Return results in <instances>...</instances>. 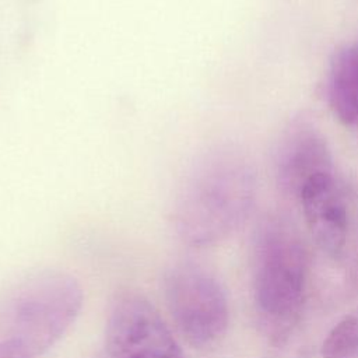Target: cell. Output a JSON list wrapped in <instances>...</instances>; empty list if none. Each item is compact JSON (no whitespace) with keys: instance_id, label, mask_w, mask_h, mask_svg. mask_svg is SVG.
I'll use <instances>...</instances> for the list:
<instances>
[{"instance_id":"cell-1","label":"cell","mask_w":358,"mask_h":358,"mask_svg":"<svg viewBox=\"0 0 358 358\" xmlns=\"http://www.w3.org/2000/svg\"><path fill=\"white\" fill-rule=\"evenodd\" d=\"M83 288L60 270H42L11 287L0 299V343L29 358L52 348L74 323L83 306Z\"/></svg>"},{"instance_id":"cell-2","label":"cell","mask_w":358,"mask_h":358,"mask_svg":"<svg viewBox=\"0 0 358 358\" xmlns=\"http://www.w3.org/2000/svg\"><path fill=\"white\" fill-rule=\"evenodd\" d=\"M255 199V176L238 154L208 159L186 186L175 208L180 239L207 246L225 239L246 218Z\"/></svg>"},{"instance_id":"cell-3","label":"cell","mask_w":358,"mask_h":358,"mask_svg":"<svg viewBox=\"0 0 358 358\" xmlns=\"http://www.w3.org/2000/svg\"><path fill=\"white\" fill-rule=\"evenodd\" d=\"M308 281V253L299 236L282 222H267L256 242L253 292L270 333L281 337L296 322Z\"/></svg>"},{"instance_id":"cell-4","label":"cell","mask_w":358,"mask_h":358,"mask_svg":"<svg viewBox=\"0 0 358 358\" xmlns=\"http://www.w3.org/2000/svg\"><path fill=\"white\" fill-rule=\"evenodd\" d=\"M164 298L182 337L194 348L220 343L229 324V305L224 287L204 267L180 262L164 277Z\"/></svg>"},{"instance_id":"cell-5","label":"cell","mask_w":358,"mask_h":358,"mask_svg":"<svg viewBox=\"0 0 358 358\" xmlns=\"http://www.w3.org/2000/svg\"><path fill=\"white\" fill-rule=\"evenodd\" d=\"M106 347L112 358H183L157 308L140 292H119L110 303Z\"/></svg>"},{"instance_id":"cell-6","label":"cell","mask_w":358,"mask_h":358,"mask_svg":"<svg viewBox=\"0 0 358 358\" xmlns=\"http://www.w3.org/2000/svg\"><path fill=\"white\" fill-rule=\"evenodd\" d=\"M333 171L312 176L298 192L306 227L319 248L338 257L348 234V210Z\"/></svg>"},{"instance_id":"cell-7","label":"cell","mask_w":358,"mask_h":358,"mask_svg":"<svg viewBox=\"0 0 358 358\" xmlns=\"http://www.w3.org/2000/svg\"><path fill=\"white\" fill-rule=\"evenodd\" d=\"M333 171L322 134L309 123H296L284 136L277 154L280 185L295 196L312 176Z\"/></svg>"},{"instance_id":"cell-8","label":"cell","mask_w":358,"mask_h":358,"mask_svg":"<svg viewBox=\"0 0 358 358\" xmlns=\"http://www.w3.org/2000/svg\"><path fill=\"white\" fill-rule=\"evenodd\" d=\"M329 102L337 119L358 129V42L341 48L329 70Z\"/></svg>"},{"instance_id":"cell-9","label":"cell","mask_w":358,"mask_h":358,"mask_svg":"<svg viewBox=\"0 0 358 358\" xmlns=\"http://www.w3.org/2000/svg\"><path fill=\"white\" fill-rule=\"evenodd\" d=\"M322 358H358V315L337 322L322 344Z\"/></svg>"},{"instance_id":"cell-10","label":"cell","mask_w":358,"mask_h":358,"mask_svg":"<svg viewBox=\"0 0 358 358\" xmlns=\"http://www.w3.org/2000/svg\"><path fill=\"white\" fill-rule=\"evenodd\" d=\"M0 358H29V357L8 344L0 343Z\"/></svg>"},{"instance_id":"cell-11","label":"cell","mask_w":358,"mask_h":358,"mask_svg":"<svg viewBox=\"0 0 358 358\" xmlns=\"http://www.w3.org/2000/svg\"><path fill=\"white\" fill-rule=\"evenodd\" d=\"M355 281L358 284V260H357V266H355Z\"/></svg>"}]
</instances>
